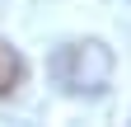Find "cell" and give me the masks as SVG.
Instances as JSON below:
<instances>
[{
    "label": "cell",
    "instance_id": "cell-2",
    "mask_svg": "<svg viewBox=\"0 0 131 127\" xmlns=\"http://www.w3.org/2000/svg\"><path fill=\"white\" fill-rule=\"evenodd\" d=\"M19 85H24V57H19V47H9L0 38V99H9Z\"/></svg>",
    "mask_w": 131,
    "mask_h": 127
},
{
    "label": "cell",
    "instance_id": "cell-1",
    "mask_svg": "<svg viewBox=\"0 0 131 127\" xmlns=\"http://www.w3.org/2000/svg\"><path fill=\"white\" fill-rule=\"evenodd\" d=\"M112 47L98 42V38H75V42H61L52 57H47V75L61 94L70 99H98L108 94L112 85Z\"/></svg>",
    "mask_w": 131,
    "mask_h": 127
}]
</instances>
